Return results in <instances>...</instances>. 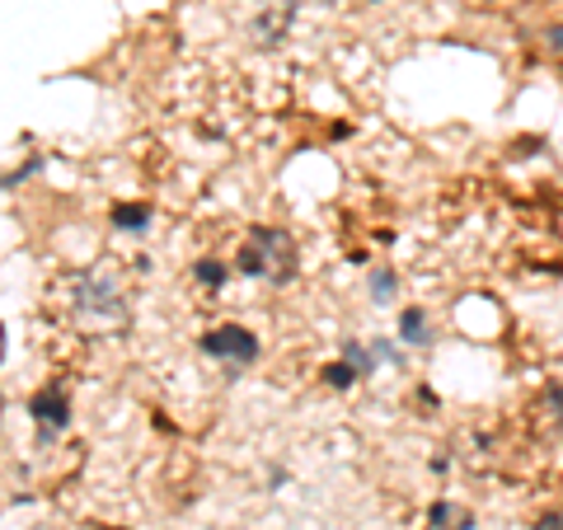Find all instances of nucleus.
<instances>
[{
    "instance_id": "4468645a",
    "label": "nucleus",
    "mask_w": 563,
    "mask_h": 530,
    "mask_svg": "<svg viewBox=\"0 0 563 530\" xmlns=\"http://www.w3.org/2000/svg\"><path fill=\"white\" fill-rule=\"evenodd\" d=\"M0 357H5V333H0Z\"/></svg>"
},
{
    "instance_id": "6e6552de",
    "label": "nucleus",
    "mask_w": 563,
    "mask_h": 530,
    "mask_svg": "<svg viewBox=\"0 0 563 530\" xmlns=\"http://www.w3.org/2000/svg\"><path fill=\"white\" fill-rule=\"evenodd\" d=\"M324 380L333 385V390H347V385L357 380V371H352V366H329V371H324Z\"/></svg>"
},
{
    "instance_id": "ddd939ff",
    "label": "nucleus",
    "mask_w": 563,
    "mask_h": 530,
    "mask_svg": "<svg viewBox=\"0 0 563 530\" xmlns=\"http://www.w3.org/2000/svg\"><path fill=\"white\" fill-rule=\"evenodd\" d=\"M536 530H563V521L559 517H544V521H536Z\"/></svg>"
},
{
    "instance_id": "f8f14e48",
    "label": "nucleus",
    "mask_w": 563,
    "mask_h": 530,
    "mask_svg": "<svg viewBox=\"0 0 563 530\" xmlns=\"http://www.w3.org/2000/svg\"><path fill=\"white\" fill-rule=\"evenodd\" d=\"M550 52H563V29H550V43H544Z\"/></svg>"
},
{
    "instance_id": "423d86ee",
    "label": "nucleus",
    "mask_w": 563,
    "mask_h": 530,
    "mask_svg": "<svg viewBox=\"0 0 563 530\" xmlns=\"http://www.w3.org/2000/svg\"><path fill=\"white\" fill-rule=\"evenodd\" d=\"M399 329H404V339H409V343H428L432 339V333H428V314H422V310H404Z\"/></svg>"
},
{
    "instance_id": "39448f33",
    "label": "nucleus",
    "mask_w": 563,
    "mask_h": 530,
    "mask_svg": "<svg viewBox=\"0 0 563 530\" xmlns=\"http://www.w3.org/2000/svg\"><path fill=\"white\" fill-rule=\"evenodd\" d=\"M428 521H432L437 530H470V526H474V521H470V511L451 507V503H437V507L428 511Z\"/></svg>"
},
{
    "instance_id": "f257e3e1",
    "label": "nucleus",
    "mask_w": 563,
    "mask_h": 530,
    "mask_svg": "<svg viewBox=\"0 0 563 530\" xmlns=\"http://www.w3.org/2000/svg\"><path fill=\"white\" fill-rule=\"evenodd\" d=\"M52 306H57L66 320H76L85 333H122L128 329V306L109 277L95 273H66L57 287H52Z\"/></svg>"
},
{
    "instance_id": "9b49d317",
    "label": "nucleus",
    "mask_w": 563,
    "mask_h": 530,
    "mask_svg": "<svg viewBox=\"0 0 563 530\" xmlns=\"http://www.w3.org/2000/svg\"><path fill=\"white\" fill-rule=\"evenodd\" d=\"M390 291H395V277H390V273H380V277H376V296L385 300V296H390Z\"/></svg>"
},
{
    "instance_id": "9d476101",
    "label": "nucleus",
    "mask_w": 563,
    "mask_h": 530,
    "mask_svg": "<svg viewBox=\"0 0 563 530\" xmlns=\"http://www.w3.org/2000/svg\"><path fill=\"white\" fill-rule=\"evenodd\" d=\"M347 366L357 371V376H366V371H372V357H366V352H362L357 343H352V347H347Z\"/></svg>"
},
{
    "instance_id": "20e7f679",
    "label": "nucleus",
    "mask_w": 563,
    "mask_h": 530,
    "mask_svg": "<svg viewBox=\"0 0 563 530\" xmlns=\"http://www.w3.org/2000/svg\"><path fill=\"white\" fill-rule=\"evenodd\" d=\"M33 418L43 422V432H52V428H66V395H57V390H43L38 399H33Z\"/></svg>"
},
{
    "instance_id": "1a4fd4ad",
    "label": "nucleus",
    "mask_w": 563,
    "mask_h": 530,
    "mask_svg": "<svg viewBox=\"0 0 563 530\" xmlns=\"http://www.w3.org/2000/svg\"><path fill=\"white\" fill-rule=\"evenodd\" d=\"M198 281H207V287H221V281H225V268H221V263H198Z\"/></svg>"
},
{
    "instance_id": "0eeeda50",
    "label": "nucleus",
    "mask_w": 563,
    "mask_h": 530,
    "mask_svg": "<svg viewBox=\"0 0 563 530\" xmlns=\"http://www.w3.org/2000/svg\"><path fill=\"white\" fill-rule=\"evenodd\" d=\"M113 221H118V231H141V225L151 221V211L146 207H118Z\"/></svg>"
},
{
    "instance_id": "f03ea898",
    "label": "nucleus",
    "mask_w": 563,
    "mask_h": 530,
    "mask_svg": "<svg viewBox=\"0 0 563 530\" xmlns=\"http://www.w3.org/2000/svg\"><path fill=\"white\" fill-rule=\"evenodd\" d=\"M240 273L268 277V281H291V273H296V244H291V235L258 225V231L250 235V244L240 250Z\"/></svg>"
},
{
    "instance_id": "7ed1b4c3",
    "label": "nucleus",
    "mask_w": 563,
    "mask_h": 530,
    "mask_svg": "<svg viewBox=\"0 0 563 530\" xmlns=\"http://www.w3.org/2000/svg\"><path fill=\"white\" fill-rule=\"evenodd\" d=\"M202 352H207V357H221V362H250L254 352H258V343H254L250 329L225 324V329H211V333H207Z\"/></svg>"
}]
</instances>
